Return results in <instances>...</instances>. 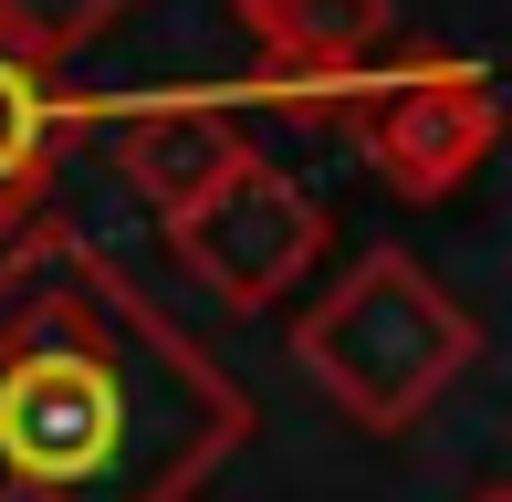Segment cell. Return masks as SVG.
I'll return each instance as SVG.
<instances>
[{"instance_id":"ba28073f","label":"cell","mask_w":512,"mask_h":502,"mask_svg":"<svg viewBox=\"0 0 512 502\" xmlns=\"http://www.w3.org/2000/svg\"><path fill=\"white\" fill-rule=\"evenodd\" d=\"M126 11H136V0H0V53L63 74V63H74L95 32H115Z\"/></svg>"},{"instance_id":"3957f363","label":"cell","mask_w":512,"mask_h":502,"mask_svg":"<svg viewBox=\"0 0 512 502\" xmlns=\"http://www.w3.org/2000/svg\"><path fill=\"white\" fill-rule=\"evenodd\" d=\"M356 136V157L387 178L398 199H460L471 168L502 147V95L481 63H366V74H335V95L314 105Z\"/></svg>"},{"instance_id":"277c9868","label":"cell","mask_w":512,"mask_h":502,"mask_svg":"<svg viewBox=\"0 0 512 502\" xmlns=\"http://www.w3.org/2000/svg\"><path fill=\"white\" fill-rule=\"evenodd\" d=\"M157 220H168V251L220 293L230 314L293 304V283L335 251V220L314 210V189L283 178L262 147H241L220 178H199V189L178 199V210H157Z\"/></svg>"},{"instance_id":"5b68a950","label":"cell","mask_w":512,"mask_h":502,"mask_svg":"<svg viewBox=\"0 0 512 502\" xmlns=\"http://www.w3.org/2000/svg\"><path fill=\"white\" fill-rule=\"evenodd\" d=\"M220 11L293 74V95H304V105H324V95H335V74H366V63L398 42L387 0H220Z\"/></svg>"},{"instance_id":"8992f818","label":"cell","mask_w":512,"mask_h":502,"mask_svg":"<svg viewBox=\"0 0 512 502\" xmlns=\"http://www.w3.org/2000/svg\"><path fill=\"white\" fill-rule=\"evenodd\" d=\"M95 105L63 95V74H42V63L0 53V251L42 220V199H53V168H63V136H74Z\"/></svg>"},{"instance_id":"6da1fadb","label":"cell","mask_w":512,"mask_h":502,"mask_svg":"<svg viewBox=\"0 0 512 502\" xmlns=\"http://www.w3.org/2000/svg\"><path fill=\"white\" fill-rule=\"evenodd\" d=\"M251 440V398L84 231L0 251V502H189Z\"/></svg>"},{"instance_id":"7a4b0ae2","label":"cell","mask_w":512,"mask_h":502,"mask_svg":"<svg viewBox=\"0 0 512 502\" xmlns=\"http://www.w3.org/2000/svg\"><path fill=\"white\" fill-rule=\"evenodd\" d=\"M293 356L324 387V408H345L356 429L398 440L418 429L460 377L481 367V314L439 283L418 251H356L335 293H314Z\"/></svg>"},{"instance_id":"9c48e42d","label":"cell","mask_w":512,"mask_h":502,"mask_svg":"<svg viewBox=\"0 0 512 502\" xmlns=\"http://www.w3.org/2000/svg\"><path fill=\"white\" fill-rule=\"evenodd\" d=\"M460 502H512V492H502V482H481V492H460Z\"/></svg>"},{"instance_id":"52a82bcc","label":"cell","mask_w":512,"mask_h":502,"mask_svg":"<svg viewBox=\"0 0 512 502\" xmlns=\"http://www.w3.org/2000/svg\"><path fill=\"white\" fill-rule=\"evenodd\" d=\"M251 136L230 126V105H126L115 116V178H126L147 210H178V199L199 189V178H220L230 157H241Z\"/></svg>"}]
</instances>
